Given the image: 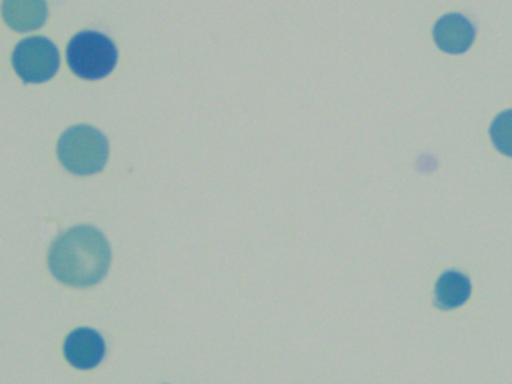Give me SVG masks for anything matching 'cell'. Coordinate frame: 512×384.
Segmentation results:
<instances>
[{"instance_id":"4","label":"cell","mask_w":512,"mask_h":384,"mask_svg":"<svg viewBox=\"0 0 512 384\" xmlns=\"http://www.w3.org/2000/svg\"><path fill=\"white\" fill-rule=\"evenodd\" d=\"M13 65L26 83H44L58 72V47L44 36L23 39L14 50Z\"/></svg>"},{"instance_id":"9","label":"cell","mask_w":512,"mask_h":384,"mask_svg":"<svg viewBox=\"0 0 512 384\" xmlns=\"http://www.w3.org/2000/svg\"><path fill=\"white\" fill-rule=\"evenodd\" d=\"M490 137L499 152L512 156V110L503 111L493 120Z\"/></svg>"},{"instance_id":"3","label":"cell","mask_w":512,"mask_h":384,"mask_svg":"<svg viewBox=\"0 0 512 384\" xmlns=\"http://www.w3.org/2000/svg\"><path fill=\"white\" fill-rule=\"evenodd\" d=\"M67 57L74 74L86 80H100L115 69L118 48L109 36L88 30L71 39Z\"/></svg>"},{"instance_id":"1","label":"cell","mask_w":512,"mask_h":384,"mask_svg":"<svg viewBox=\"0 0 512 384\" xmlns=\"http://www.w3.org/2000/svg\"><path fill=\"white\" fill-rule=\"evenodd\" d=\"M109 240L92 225L70 228L53 242L49 267L56 279L71 287L98 284L109 272Z\"/></svg>"},{"instance_id":"5","label":"cell","mask_w":512,"mask_h":384,"mask_svg":"<svg viewBox=\"0 0 512 384\" xmlns=\"http://www.w3.org/2000/svg\"><path fill=\"white\" fill-rule=\"evenodd\" d=\"M64 348L68 362L79 369L95 368L106 354L103 336L88 327L74 330Z\"/></svg>"},{"instance_id":"6","label":"cell","mask_w":512,"mask_h":384,"mask_svg":"<svg viewBox=\"0 0 512 384\" xmlns=\"http://www.w3.org/2000/svg\"><path fill=\"white\" fill-rule=\"evenodd\" d=\"M434 41L445 53H464L475 39V27L461 14H446L434 26Z\"/></svg>"},{"instance_id":"8","label":"cell","mask_w":512,"mask_h":384,"mask_svg":"<svg viewBox=\"0 0 512 384\" xmlns=\"http://www.w3.org/2000/svg\"><path fill=\"white\" fill-rule=\"evenodd\" d=\"M472 293V284L463 273L445 272L436 284V305L442 309L458 308L467 302Z\"/></svg>"},{"instance_id":"7","label":"cell","mask_w":512,"mask_h":384,"mask_svg":"<svg viewBox=\"0 0 512 384\" xmlns=\"http://www.w3.org/2000/svg\"><path fill=\"white\" fill-rule=\"evenodd\" d=\"M5 21L17 32L40 29L47 18V5L41 0H7L2 5Z\"/></svg>"},{"instance_id":"2","label":"cell","mask_w":512,"mask_h":384,"mask_svg":"<svg viewBox=\"0 0 512 384\" xmlns=\"http://www.w3.org/2000/svg\"><path fill=\"white\" fill-rule=\"evenodd\" d=\"M58 156L71 173L88 176L103 170L109 159V141L94 126L77 125L59 138Z\"/></svg>"}]
</instances>
